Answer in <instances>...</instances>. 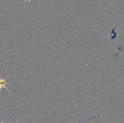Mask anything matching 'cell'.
Segmentation results:
<instances>
[{
    "label": "cell",
    "mask_w": 124,
    "mask_h": 123,
    "mask_svg": "<svg viewBox=\"0 0 124 123\" xmlns=\"http://www.w3.org/2000/svg\"><path fill=\"white\" fill-rule=\"evenodd\" d=\"M7 84H6V83H0V91L2 90V88H4V89H6L7 91L9 92V90L8 89V88L6 87V85H7Z\"/></svg>",
    "instance_id": "cell-1"
},
{
    "label": "cell",
    "mask_w": 124,
    "mask_h": 123,
    "mask_svg": "<svg viewBox=\"0 0 124 123\" xmlns=\"http://www.w3.org/2000/svg\"><path fill=\"white\" fill-rule=\"evenodd\" d=\"M8 77H7L6 78H0V83H6V84H9V83H10L11 82H6V80H7V78H8Z\"/></svg>",
    "instance_id": "cell-2"
},
{
    "label": "cell",
    "mask_w": 124,
    "mask_h": 123,
    "mask_svg": "<svg viewBox=\"0 0 124 123\" xmlns=\"http://www.w3.org/2000/svg\"><path fill=\"white\" fill-rule=\"evenodd\" d=\"M19 121H17L16 123H18V122H19ZM1 123H4L3 121H1Z\"/></svg>",
    "instance_id": "cell-3"
}]
</instances>
